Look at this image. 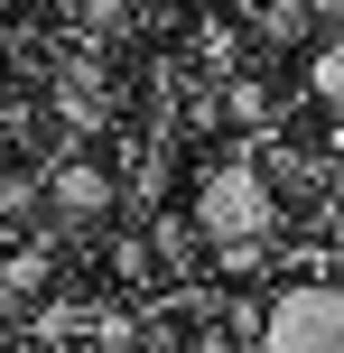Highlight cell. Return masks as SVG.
Returning <instances> with one entry per match:
<instances>
[{
  "label": "cell",
  "mask_w": 344,
  "mask_h": 353,
  "mask_svg": "<svg viewBox=\"0 0 344 353\" xmlns=\"http://www.w3.org/2000/svg\"><path fill=\"white\" fill-rule=\"evenodd\" d=\"M196 223L214 232V242H233V261H252V242H270L279 205H270V186H261L252 168H214L196 186Z\"/></svg>",
  "instance_id": "6da1fadb"
},
{
  "label": "cell",
  "mask_w": 344,
  "mask_h": 353,
  "mask_svg": "<svg viewBox=\"0 0 344 353\" xmlns=\"http://www.w3.org/2000/svg\"><path fill=\"white\" fill-rule=\"evenodd\" d=\"M47 279H56L47 251H10V261H0V307L10 298H47Z\"/></svg>",
  "instance_id": "277c9868"
},
{
  "label": "cell",
  "mask_w": 344,
  "mask_h": 353,
  "mask_svg": "<svg viewBox=\"0 0 344 353\" xmlns=\"http://www.w3.org/2000/svg\"><path fill=\"white\" fill-rule=\"evenodd\" d=\"M261 353H344V288H289L261 325Z\"/></svg>",
  "instance_id": "7a4b0ae2"
},
{
  "label": "cell",
  "mask_w": 344,
  "mask_h": 353,
  "mask_svg": "<svg viewBox=\"0 0 344 353\" xmlns=\"http://www.w3.org/2000/svg\"><path fill=\"white\" fill-rule=\"evenodd\" d=\"M307 84H316V93H326V103L344 112V47H326V56H316V74H307Z\"/></svg>",
  "instance_id": "ba28073f"
},
{
  "label": "cell",
  "mask_w": 344,
  "mask_h": 353,
  "mask_svg": "<svg viewBox=\"0 0 344 353\" xmlns=\"http://www.w3.org/2000/svg\"><path fill=\"white\" fill-rule=\"evenodd\" d=\"M223 121H242V130L270 121V93H261V84H223Z\"/></svg>",
  "instance_id": "8992f818"
},
{
  "label": "cell",
  "mask_w": 344,
  "mask_h": 353,
  "mask_svg": "<svg viewBox=\"0 0 344 353\" xmlns=\"http://www.w3.org/2000/svg\"><path fill=\"white\" fill-rule=\"evenodd\" d=\"M37 195H47V176H0V214H37Z\"/></svg>",
  "instance_id": "52a82bcc"
},
{
  "label": "cell",
  "mask_w": 344,
  "mask_h": 353,
  "mask_svg": "<svg viewBox=\"0 0 344 353\" xmlns=\"http://www.w3.org/2000/svg\"><path fill=\"white\" fill-rule=\"evenodd\" d=\"M65 121H84V130H93V121H112V93H103V74H93V65H74V74H65Z\"/></svg>",
  "instance_id": "5b68a950"
},
{
  "label": "cell",
  "mask_w": 344,
  "mask_h": 353,
  "mask_svg": "<svg viewBox=\"0 0 344 353\" xmlns=\"http://www.w3.org/2000/svg\"><path fill=\"white\" fill-rule=\"evenodd\" d=\"M47 205H56V223H103L112 214V168H93V159L47 168Z\"/></svg>",
  "instance_id": "3957f363"
}]
</instances>
